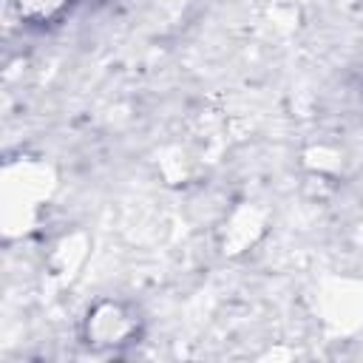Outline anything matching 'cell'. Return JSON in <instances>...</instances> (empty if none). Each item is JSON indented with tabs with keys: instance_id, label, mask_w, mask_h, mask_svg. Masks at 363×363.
<instances>
[{
	"instance_id": "obj_1",
	"label": "cell",
	"mask_w": 363,
	"mask_h": 363,
	"mask_svg": "<svg viewBox=\"0 0 363 363\" xmlns=\"http://www.w3.org/2000/svg\"><path fill=\"white\" fill-rule=\"evenodd\" d=\"M139 332V318L119 301H99L85 318V343L122 346Z\"/></svg>"
},
{
	"instance_id": "obj_2",
	"label": "cell",
	"mask_w": 363,
	"mask_h": 363,
	"mask_svg": "<svg viewBox=\"0 0 363 363\" xmlns=\"http://www.w3.org/2000/svg\"><path fill=\"white\" fill-rule=\"evenodd\" d=\"M65 6L68 0H17V11L28 23H51Z\"/></svg>"
}]
</instances>
